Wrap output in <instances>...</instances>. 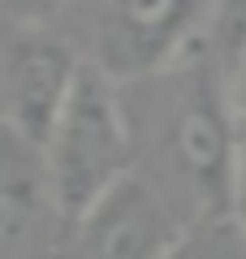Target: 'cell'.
<instances>
[{
    "mask_svg": "<svg viewBox=\"0 0 246 259\" xmlns=\"http://www.w3.org/2000/svg\"><path fill=\"white\" fill-rule=\"evenodd\" d=\"M44 164L52 177L65 225L78 221L112 182L134 168V134L117 78L100 61H87L44 139Z\"/></svg>",
    "mask_w": 246,
    "mask_h": 259,
    "instance_id": "obj_1",
    "label": "cell"
},
{
    "mask_svg": "<svg viewBox=\"0 0 246 259\" xmlns=\"http://www.w3.org/2000/svg\"><path fill=\"white\" fill-rule=\"evenodd\" d=\"M182 199L186 194H177L173 182L130 168L78 221L65 225L69 259H164L194 221Z\"/></svg>",
    "mask_w": 246,
    "mask_h": 259,
    "instance_id": "obj_2",
    "label": "cell"
},
{
    "mask_svg": "<svg viewBox=\"0 0 246 259\" xmlns=\"http://www.w3.org/2000/svg\"><path fill=\"white\" fill-rule=\"evenodd\" d=\"M242 143L229 100L208 82H186L173 100V117L164 130L169 173L186 203L199 212H225L229 207V177L233 156Z\"/></svg>",
    "mask_w": 246,
    "mask_h": 259,
    "instance_id": "obj_3",
    "label": "cell"
},
{
    "mask_svg": "<svg viewBox=\"0 0 246 259\" xmlns=\"http://www.w3.org/2000/svg\"><path fill=\"white\" fill-rule=\"evenodd\" d=\"M82 65L87 56L52 35L48 22H13V35L0 44V125L44 147Z\"/></svg>",
    "mask_w": 246,
    "mask_h": 259,
    "instance_id": "obj_4",
    "label": "cell"
},
{
    "mask_svg": "<svg viewBox=\"0 0 246 259\" xmlns=\"http://www.w3.org/2000/svg\"><path fill=\"white\" fill-rule=\"evenodd\" d=\"M208 0H104L95 22V61L117 82L151 78L190 44Z\"/></svg>",
    "mask_w": 246,
    "mask_h": 259,
    "instance_id": "obj_5",
    "label": "cell"
},
{
    "mask_svg": "<svg viewBox=\"0 0 246 259\" xmlns=\"http://www.w3.org/2000/svg\"><path fill=\"white\" fill-rule=\"evenodd\" d=\"M52 221L65 225L44 147L0 125V259H18L39 246Z\"/></svg>",
    "mask_w": 246,
    "mask_h": 259,
    "instance_id": "obj_6",
    "label": "cell"
},
{
    "mask_svg": "<svg viewBox=\"0 0 246 259\" xmlns=\"http://www.w3.org/2000/svg\"><path fill=\"white\" fill-rule=\"evenodd\" d=\"M164 259H246V229L229 212H199Z\"/></svg>",
    "mask_w": 246,
    "mask_h": 259,
    "instance_id": "obj_7",
    "label": "cell"
},
{
    "mask_svg": "<svg viewBox=\"0 0 246 259\" xmlns=\"http://www.w3.org/2000/svg\"><path fill=\"white\" fill-rule=\"evenodd\" d=\"M78 0H0V9L13 22H52L56 13H65Z\"/></svg>",
    "mask_w": 246,
    "mask_h": 259,
    "instance_id": "obj_8",
    "label": "cell"
},
{
    "mask_svg": "<svg viewBox=\"0 0 246 259\" xmlns=\"http://www.w3.org/2000/svg\"><path fill=\"white\" fill-rule=\"evenodd\" d=\"M229 216L246 229V134L237 143V156H233V177H229Z\"/></svg>",
    "mask_w": 246,
    "mask_h": 259,
    "instance_id": "obj_9",
    "label": "cell"
},
{
    "mask_svg": "<svg viewBox=\"0 0 246 259\" xmlns=\"http://www.w3.org/2000/svg\"><path fill=\"white\" fill-rule=\"evenodd\" d=\"M225 100H229V112H233L237 130L246 134V44H242V52H237L233 74H229V91H225Z\"/></svg>",
    "mask_w": 246,
    "mask_h": 259,
    "instance_id": "obj_10",
    "label": "cell"
}]
</instances>
